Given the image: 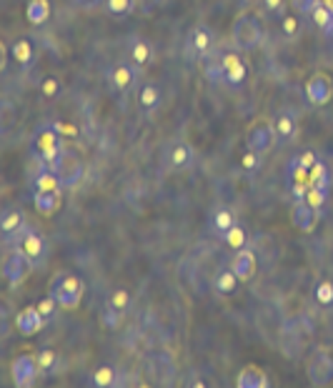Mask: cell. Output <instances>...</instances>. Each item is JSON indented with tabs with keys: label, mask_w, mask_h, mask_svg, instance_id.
<instances>
[{
	"label": "cell",
	"mask_w": 333,
	"mask_h": 388,
	"mask_svg": "<svg viewBox=\"0 0 333 388\" xmlns=\"http://www.w3.org/2000/svg\"><path fill=\"white\" fill-rule=\"evenodd\" d=\"M261 163H264V153H258V151H246L241 155V171L243 173H258L261 171Z\"/></svg>",
	"instance_id": "cell-37"
},
{
	"label": "cell",
	"mask_w": 333,
	"mask_h": 388,
	"mask_svg": "<svg viewBox=\"0 0 333 388\" xmlns=\"http://www.w3.org/2000/svg\"><path fill=\"white\" fill-rule=\"evenodd\" d=\"M33 268L30 261L23 256V250H10L6 258H3V278H6L8 283L13 285H21L28 276V270Z\"/></svg>",
	"instance_id": "cell-9"
},
{
	"label": "cell",
	"mask_w": 333,
	"mask_h": 388,
	"mask_svg": "<svg viewBox=\"0 0 333 388\" xmlns=\"http://www.w3.org/2000/svg\"><path fill=\"white\" fill-rule=\"evenodd\" d=\"M33 188L35 191H63L61 178H58V173L56 171H50V168H43L41 173L35 175Z\"/></svg>",
	"instance_id": "cell-30"
},
{
	"label": "cell",
	"mask_w": 333,
	"mask_h": 388,
	"mask_svg": "<svg viewBox=\"0 0 333 388\" xmlns=\"http://www.w3.org/2000/svg\"><path fill=\"white\" fill-rule=\"evenodd\" d=\"M305 98L313 108L331 103L333 98V78L328 76L326 70H316L308 80H305Z\"/></svg>",
	"instance_id": "cell-6"
},
{
	"label": "cell",
	"mask_w": 333,
	"mask_h": 388,
	"mask_svg": "<svg viewBox=\"0 0 333 388\" xmlns=\"http://www.w3.org/2000/svg\"><path fill=\"white\" fill-rule=\"evenodd\" d=\"M311 21L316 23V28H319L321 33L331 35V30H333V10L326 6V3H323V0H319V3L313 6Z\"/></svg>",
	"instance_id": "cell-27"
},
{
	"label": "cell",
	"mask_w": 333,
	"mask_h": 388,
	"mask_svg": "<svg viewBox=\"0 0 333 388\" xmlns=\"http://www.w3.org/2000/svg\"><path fill=\"white\" fill-rule=\"evenodd\" d=\"M264 41V25L253 10H241L230 23V43L238 53H248Z\"/></svg>",
	"instance_id": "cell-1"
},
{
	"label": "cell",
	"mask_w": 333,
	"mask_h": 388,
	"mask_svg": "<svg viewBox=\"0 0 333 388\" xmlns=\"http://www.w3.org/2000/svg\"><path fill=\"white\" fill-rule=\"evenodd\" d=\"M238 283H241V278L233 273V268H221L218 273L213 276V291L218 293V296H223V299H228V296H233V293L238 291Z\"/></svg>",
	"instance_id": "cell-23"
},
{
	"label": "cell",
	"mask_w": 333,
	"mask_h": 388,
	"mask_svg": "<svg viewBox=\"0 0 333 388\" xmlns=\"http://www.w3.org/2000/svg\"><path fill=\"white\" fill-rule=\"evenodd\" d=\"M223 241H226V246L228 248H233V250H238V248H246V243H248V230L243 228L241 223H236L233 228L223 236Z\"/></svg>",
	"instance_id": "cell-36"
},
{
	"label": "cell",
	"mask_w": 333,
	"mask_h": 388,
	"mask_svg": "<svg viewBox=\"0 0 333 388\" xmlns=\"http://www.w3.org/2000/svg\"><path fill=\"white\" fill-rule=\"evenodd\" d=\"M160 88L155 83H143L138 90V105L143 113H153L160 105Z\"/></svg>",
	"instance_id": "cell-25"
},
{
	"label": "cell",
	"mask_w": 333,
	"mask_h": 388,
	"mask_svg": "<svg viewBox=\"0 0 333 388\" xmlns=\"http://www.w3.org/2000/svg\"><path fill=\"white\" fill-rule=\"evenodd\" d=\"M276 128H273L271 120L266 118H258L250 123L248 133H246V146L250 148V151H258V153H268L273 148V143H276Z\"/></svg>",
	"instance_id": "cell-5"
},
{
	"label": "cell",
	"mask_w": 333,
	"mask_h": 388,
	"mask_svg": "<svg viewBox=\"0 0 333 388\" xmlns=\"http://www.w3.org/2000/svg\"><path fill=\"white\" fill-rule=\"evenodd\" d=\"M78 8H85V10H91V8H98V6H103L105 0H73Z\"/></svg>",
	"instance_id": "cell-49"
},
{
	"label": "cell",
	"mask_w": 333,
	"mask_h": 388,
	"mask_svg": "<svg viewBox=\"0 0 333 388\" xmlns=\"http://www.w3.org/2000/svg\"><path fill=\"white\" fill-rule=\"evenodd\" d=\"M35 305H38V311H41L43 316H45V321H53V319H56L58 308H61V303L56 301V296H50V293H48V296H43V299L38 301Z\"/></svg>",
	"instance_id": "cell-41"
},
{
	"label": "cell",
	"mask_w": 333,
	"mask_h": 388,
	"mask_svg": "<svg viewBox=\"0 0 333 388\" xmlns=\"http://www.w3.org/2000/svg\"><path fill=\"white\" fill-rule=\"evenodd\" d=\"M305 201L311 203L313 208H323L326 206V201H328V191H321V188H308V193H305Z\"/></svg>",
	"instance_id": "cell-43"
},
{
	"label": "cell",
	"mask_w": 333,
	"mask_h": 388,
	"mask_svg": "<svg viewBox=\"0 0 333 388\" xmlns=\"http://www.w3.org/2000/svg\"><path fill=\"white\" fill-rule=\"evenodd\" d=\"M168 168L171 171H188V168L193 166L195 160V151L191 143H186V140H178V143H173L171 146V151H168Z\"/></svg>",
	"instance_id": "cell-16"
},
{
	"label": "cell",
	"mask_w": 333,
	"mask_h": 388,
	"mask_svg": "<svg viewBox=\"0 0 333 388\" xmlns=\"http://www.w3.org/2000/svg\"><path fill=\"white\" fill-rule=\"evenodd\" d=\"M305 376L308 383L316 388H326L333 383V348L316 346L305 360Z\"/></svg>",
	"instance_id": "cell-3"
},
{
	"label": "cell",
	"mask_w": 333,
	"mask_h": 388,
	"mask_svg": "<svg viewBox=\"0 0 333 388\" xmlns=\"http://www.w3.org/2000/svg\"><path fill=\"white\" fill-rule=\"evenodd\" d=\"M108 303H111L113 308H118L120 313H125L128 308H131V293L125 291V288H116V291L111 293Z\"/></svg>",
	"instance_id": "cell-42"
},
{
	"label": "cell",
	"mask_w": 333,
	"mask_h": 388,
	"mask_svg": "<svg viewBox=\"0 0 333 388\" xmlns=\"http://www.w3.org/2000/svg\"><path fill=\"white\" fill-rule=\"evenodd\" d=\"M236 386L238 388H268L271 386V378H268V374H266L261 366L248 363V366H243L241 371H238Z\"/></svg>",
	"instance_id": "cell-17"
},
{
	"label": "cell",
	"mask_w": 333,
	"mask_h": 388,
	"mask_svg": "<svg viewBox=\"0 0 333 388\" xmlns=\"http://www.w3.org/2000/svg\"><path fill=\"white\" fill-rule=\"evenodd\" d=\"M230 268H233V273L241 278V283L253 281V276H256V270H258L256 253H253L250 248H238L233 261H230Z\"/></svg>",
	"instance_id": "cell-15"
},
{
	"label": "cell",
	"mask_w": 333,
	"mask_h": 388,
	"mask_svg": "<svg viewBox=\"0 0 333 388\" xmlns=\"http://www.w3.org/2000/svg\"><path fill=\"white\" fill-rule=\"evenodd\" d=\"M128 61L136 65V68H146L153 61V45L146 38H133L131 45H128Z\"/></svg>",
	"instance_id": "cell-21"
},
{
	"label": "cell",
	"mask_w": 333,
	"mask_h": 388,
	"mask_svg": "<svg viewBox=\"0 0 333 388\" xmlns=\"http://www.w3.org/2000/svg\"><path fill=\"white\" fill-rule=\"evenodd\" d=\"M308 188H311V183L308 180H293L291 183V193L296 201H305V193H308Z\"/></svg>",
	"instance_id": "cell-46"
},
{
	"label": "cell",
	"mask_w": 333,
	"mask_h": 388,
	"mask_svg": "<svg viewBox=\"0 0 333 388\" xmlns=\"http://www.w3.org/2000/svg\"><path fill=\"white\" fill-rule=\"evenodd\" d=\"M91 383L98 388H111L116 383V368L111 363H103V366H98L91 376Z\"/></svg>",
	"instance_id": "cell-34"
},
{
	"label": "cell",
	"mask_w": 333,
	"mask_h": 388,
	"mask_svg": "<svg viewBox=\"0 0 333 388\" xmlns=\"http://www.w3.org/2000/svg\"><path fill=\"white\" fill-rule=\"evenodd\" d=\"M56 128L61 131L63 138H78V128L70 123H56Z\"/></svg>",
	"instance_id": "cell-48"
},
{
	"label": "cell",
	"mask_w": 333,
	"mask_h": 388,
	"mask_svg": "<svg viewBox=\"0 0 333 388\" xmlns=\"http://www.w3.org/2000/svg\"><path fill=\"white\" fill-rule=\"evenodd\" d=\"M103 8L111 18H128L138 8V0H105Z\"/></svg>",
	"instance_id": "cell-29"
},
{
	"label": "cell",
	"mask_w": 333,
	"mask_h": 388,
	"mask_svg": "<svg viewBox=\"0 0 333 388\" xmlns=\"http://www.w3.org/2000/svg\"><path fill=\"white\" fill-rule=\"evenodd\" d=\"M321 221V211L313 208L308 201H296V206L291 208V223L293 228L301 230V233H313L316 226Z\"/></svg>",
	"instance_id": "cell-10"
},
{
	"label": "cell",
	"mask_w": 333,
	"mask_h": 388,
	"mask_svg": "<svg viewBox=\"0 0 333 388\" xmlns=\"http://www.w3.org/2000/svg\"><path fill=\"white\" fill-rule=\"evenodd\" d=\"M63 143H65V138L61 136V131L56 128V123L41 125V128L35 131V136H33V148H35V153H38V151H45V148H53V146H63Z\"/></svg>",
	"instance_id": "cell-20"
},
{
	"label": "cell",
	"mask_w": 333,
	"mask_h": 388,
	"mask_svg": "<svg viewBox=\"0 0 333 388\" xmlns=\"http://www.w3.org/2000/svg\"><path fill=\"white\" fill-rule=\"evenodd\" d=\"M186 48L191 56H198V58L211 56L215 48V33L208 25H203V23L195 25V28H191V33L186 38Z\"/></svg>",
	"instance_id": "cell-8"
},
{
	"label": "cell",
	"mask_w": 333,
	"mask_h": 388,
	"mask_svg": "<svg viewBox=\"0 0 333 388\" xmlns=\"http://www.w3.org/2000/svg\"><path fill=\"white\" fill-rule=\"evenodd\" d=\"M50 296H56V301L61 303V308L65 311H76L80 301H83L85 283L76 273H56L50 281Z\"/></svg>",
	"instance_id": "cell-2"
},
{
	"label": "cell",
	"mask_w": 333,
	"mask_h": 388,
	"mask_svg": "<svg viewBox=\"0 0 333 388\" xmlns=\"http://www.w3.org/2000/svg\"><path fill=\"white\" fill-rule=\"evenodd\" d=\"M108 83L113 90L118 93H128V90L136 85V65L131 61L128 63H116L111 70H108Z\"/></svg>",
	"instance_id": "cell-14"
},
{
	"label": "cell",
	"mask_w": 333,
	"mask_h": 388,
	"mask_svg": "<svg viewBox=\"0 0 333 388\" xmlns=\"http://www.w3.org/2000/svg\"><path fill=\"white\" fill-rule=\"evenodd\" d=\"M25 228V215L21 213L18 208H8L3 211V218H0V230H3V238L13 236L15 230Z\"/></svg>",
	"instance_id": "cell-28"
},
{
	"label": "cell",
	"mask_w": 333,
	"mask_h": 388,
	"mask_svg": "<svg viewBox=\"0 0 333 388\" xmlns=\"http://www.w3.org/2000/svg\"><path fill=\"white\" fill-rule=\"evenodd\" d=\"M301 15L296 13H286L283 18H281V33H283L286 41H296L301 35Z\"/></svg>",
	"instance_id": "cell-35"
},
{
	"label": "cell",
	"mask_w": 333,
	"mask_h": 388,
	"mask_svg": "<svg viewBox=\"0 0 333 388\" xmlns=\"http://www.w3.org/2000/svg\"><path fill=\"white\" fill-rule=\"evenodd\" d=\"M221 63H223V83L230 85V88H238V85L248 78V68H246L243 58L238 56V50L226 53V56L221 58Z\"/></svg>",
	"instance_id": "cell-11"
},
{
	"label": "cell",
	"mask_w": 333,
	"mask_h": 388,
	"mask_svg": "<svg viewBox=\"0 0 333 388\" xmlns=\"http://www.w3.org/2000/svg\"><path fill=\"white\" fill-rule=\"evenodd\" d=\"M45 323H48V321H45V316L38 311V305H28V308H23V311L15 316V328H18L25 338L38 336Z\"/></svg>",
	"instance_id": "cell-13"
},
{
	"label": "cell",
	"mask_w": 333,
	"mask_h": 388,
	"mask_svg": "<svg viewBox=\"0 0 333 388\" xmlns=\"http://www.w3.org/2000/svg\"><path fill=\"white\" fill-rule=\"evenodd\" d=\"M38 88H41V96L45 98V100H53V98L61 96L63 83H61V78H58V76H45Z\"/></svg>",
	"instance_id": "cell-38"
},
{
	"label": "cell",
	"mask_w": 333,
	"mask_h": 388,
	"mask_svg": "<svg viewBox=\"0 0 333 388\" xmlns=\"http://www.w3.org/2000/svg\"><path fill=\"white\" fill-rule=\"evenodd\" d=\"M264 3V10L273 18H283L288 10H286V0H261Z\"/></svg>",
	"instance_id": "cell-44"
},
{
	"label": "cell",
	"mask_w": 333,
	"mask_h": 388,
	"mask_svg": "<svg viewBox=\"0 0 333 388\" xmlns=\"http://www.w3.org/2000/svg\"><path fill=\"white\" fill-rule=\"evenodd\" d=\"M248 3H253V0H241V6H248Z\"/></svg>",
	"instance_id": "cell-51"
},
{
	"label": "cell",
	"mask_w": 333,
	"mask_h": 388,
	"mask_svg": "<svg viewBox=\"0 0 333 388\" xmlns=\"http://www.w3.org/2000/svg\"><path fill=\"white\" fill-rule=\"evenodd\" d=\"M18 250H23V256L28 258L33 268H38V266L45 263V256H48V246H45V238H43L38 230L28 228V226L23 228L21 248H18Z\"/></svg>",
	"instance_id": "cell-7"
},
{
	"label": "cell",
	"mask_w": 333,
	"mask_h": 388,
	"mask_svg": "<svg viewBox=\"0 0 333 388\" xmlns=\"http://www.w3.org/2000/svg\"><path fill=\"white\" fill-rule=\"evenodd\" d=\"M38 366H41L43 376L56 374L58 366H61V356H58L56 348H43L41 354H38Z\"/></svg>",
	"instance_id": "cell-33"
},
{
	"label": "cell",
	"mask_w": 333,
	"mask_h": 388,
	"mask_svg": "<svg viewBox=\"0 0 333 388\" xmlns=\"http://www.w3.org/2000/svg\"><path fill=\"white\" fill-rule=\"evenodd\" d=\"M273 128H276V138L288 143V140L296 138V133H299V120H296V113L283 108V111L276 113V118H273Z\"/></svg>",
	"instance_id": "cell-18"
},
{
	"label": "cell",
	"mask_w": 333,
	"mask_h": 388,
	"mask_svg": "<svg viewBox=\"0 0 333 388\" xmlns=\"http://www.w3.org/2000/svg\"><path fill=\"white\" fill-rule=\"evenodd\" d=\"M61 191H35L33 193V206L41 215H56L61 211Z\"/></svg>",
	"instance_id": "cell-19"
},
{
	"label": "cell",
	"mask_w": 333,
	"mask_h": 388,
	"mask_svg": "<svg viewBox=\"0 0 333 388\" xmlns=\"http://www.w3.org/2000/svg\"><path fill=\"white\" fill-rule=\"evenodd\" d=\"M50 18V0H28L25 6V21L30 25H45Z\"/></svg>",
	"instance_id": "cell-24"
},
{
	"label": "cell",
	"mask_w": 333,
	"mask_h": 388,
	"mask_svg": "<svg viewBox=\"0 0 333 388\" xmlns=\"http://www.w3.org/2000/svg\"><path fill=\"white\" fill-rule=\"evenodd\" d=\"M58 178H61V186L63 188H76L80 180H83L85 175V166L83 160L78 158L76 153H65V158H63V163L58 166Z\"/></svg>",
	"instance_id": "cell-12"
},
{
	"label": "cell",
	"mask_w": 333,
	"mask_h": 388,
	"mask_svg": "<svg viewBox=\"0 0 333 388\" xmlns=\"http://www.w3.org/2000/svg\"><path fill=\"white\" fill-rule=\"evenodd\" d=\"M41 376V366H38V354H18L10 363V378H13L15 388H30Z\"/></svg>",
	"instance_id": "cell-4"
},
{
	"label": "cell",
	"mask_w": 333,
	"mask_h": 388,
	"mask_svg": "<svg viewBox=\"0 0 333 388\" xmlns=\"http://www.w3.org/2000/svg\"><path fill=\"white\" fill-rule=\"evenodd\" d=\"M319 0H291V6L296 8V13L299 15H311V10H313V6H316Z\"/></svg>",
	"instance_id": "cell-47"
},
{
	"label": "cell",
	"mask_w": 333,
	"mask_h": 388,
	"mask_svg": "<svg viewBox=\"0 0 333 388\" xmlns=\"http://www.w3.org/2000/svg\"><path fill=\"white\" fill-rule=\"evenodd\" d=\"M65 143L63 146H53V148H45V151H38V158H41L43 168H50V171H58V166L63 163L65 158Z\"/></svg>",
	"instance_id": "cell-31"
},
{
	"label": "cell",
	"mask_w": 333,
	"mask_h": 388,
	"mask_svg": "<svg viewBox=\"0 0 333 388\" xmlns=\"http://www.w3.org/2000/svg\"><path fill=\"white\" fill-rule=\"evenodd\" d=\"M313 296H316V301H319L321 305L331 308V305H333V281H328V278L319 281V283H316V291H313Z\"/></svg>",
	"instance_id": "cell-39"
},
{
	"label": "cell",
	"mask_w": 333,
	"mask_h": 388,
	"mask_svg": "<svg viewBox=\"0 0 333 388\" xmlns=\"http://www.w3.org/2000/svg\"><path fill=\"white\" fill-rule=\"evenodd\" d=\"M206 78H208L211 83H223V63H208V68H206Z\"/></svg>",
	"instance_id": "cell-45"
},
{
	"label": "cell",
	"mask_w": 333,
	"mask_h": 388,
	"mask_svg": "<svg viewBox=\"0 0 333 388\" xmlns=\"http://www.w3.org/2000/svg\"><path fill=\"white\" fill-rule=\"evenodd\" d=\"M328 38H331V41H333V30H331V35H328Z\"/></svg>",
	"instance_id": "cell-52"
},
{
	"label": "cell",
	"mask_w": 333,
	"mask_h": 388,
	"mask_svg": "<svg viewBox=\"0 0 333 388\" xmlns=\"http://www.w3.org/2000/svg\"><path fill=\"white\" fill-rule=\"evenodd\" d=\"M10 58H13L15 65L30 68L35 61V43L30 41L28 35H25V38H18V41L10 45Z\"/></svg>",
	"instance_id": "cell-22"
},
{
	"label": "cell",
	"mask_w": 333,
	"mask_h": 388,
	"mask_svg": "<svg viewBox=\"0 0 333 388\" xmlns=\"http://www.w3.org/2000/svg\"><path fill=\"white\" fill-rule=\"evenodd\" d=\"M308 180H311L313 188H321V191H328V186H331V173H328V168L323 160H316L311 168V173H308Z\"/></svg>",
	"instance_id": "cell-32"
},
{
	"label": "cell",
	"mask_w": 333,
	"mask_h": 388,
	"mask_svg": "<svg viewBox=\"0 0 333 388\" xmlns=\"http://www.w3.org/2000/svg\"><path fill=\"white\" fill-rule=\"evenodd\" d=\"M236 213L230 208H215L213 211V218H211V226H213V230H215V236L218 238H223L226 233H228L233 226H236Z\"/></svg>",
	"instance_id": "cell-26"
},
{
	"label": "cell",
	"mask_w": 333,
	"mask_h": 388,
	"mask_svg": "<svg viewBox=\"0 0 333 388\" xmlns=\"http://www.w3.org/2000/svg\"><path fill=\"white\" fill-rule=\"evenodd\" d=\"M138 6L143 13H153V8L158 6V0H138Z\"/></svg>",
	"instance_id": "cell-50"
},
{
	"label": "cell",
	"mask_w": 333,
	"mask_h": 388,
	"mask_svg": "<svg viewBox=\"0 0 333 388\" xmlns=\"http://www.w3.org/2000/svg\"><path fill=\"white\" fill-rule=\"evenodd\" d=\"M120 319H123V313H120L118 308H113L111 303L103 305V313H100V323H103L108 331H116V328L120 326Z\"/></svg>",
	"instance_id": "cell-40"
}]
</instances>
